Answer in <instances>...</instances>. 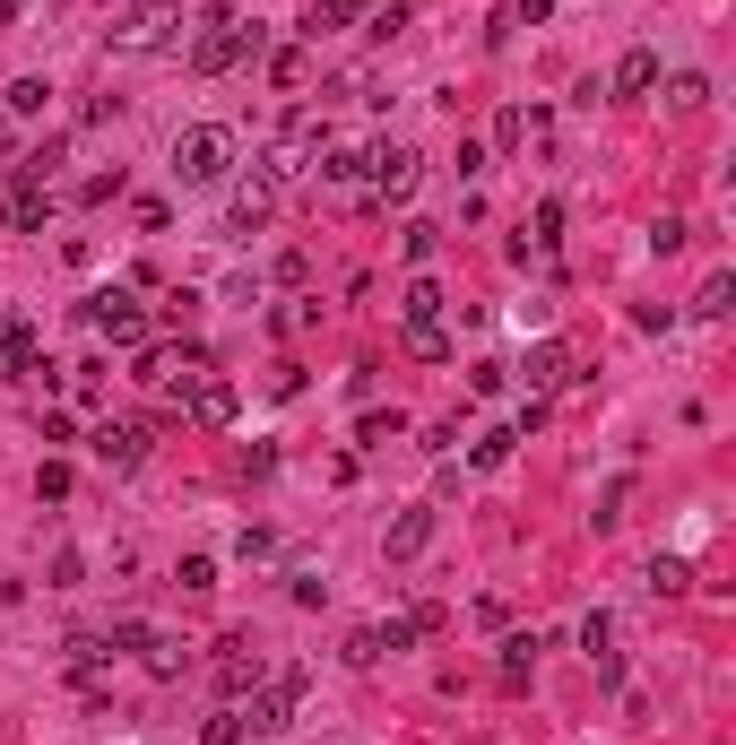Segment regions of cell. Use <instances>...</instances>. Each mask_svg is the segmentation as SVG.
<instances>
[{
  "label": "cell",
  "mask_w": 736,
  "mask_h": 745,
  "mask_svg": "<svg viewBox=\"0 0 736 745\" xmlns=\"http://www.w3.org/2000/svg\"><path fill=\"white\" fill-rule=\"evenodd\" d=\"M244 52H260V26H251V17H217V26L191 44V70H200V79H217V70H235Z\"/></svg>",
  "instance_id": "cell-1"
},
{
  "label": "cell",
  "mask_w": 736,
  "mask_h": 745,
  "mask_svg": "<svg viewBox=\"0 0 736 745\" xmlns=\"http://www.w3.org/2000/svg\"><path fill=\"white\" fill-rule=\"evenodd\" d=\"M226 156H235V139H226L217 122H200V130H182V139H174V174H182V182H217V174H226Z\"/></svg>",
  "instance_id": "cell-2"
},
{
  "label": "cell",
  "mask_w": 736,
  "mask_h": 745,
  "mask_svg": "<svg viewBox=\"0 0 736 745\" xmlns=\"http://www.w3.org/2000/svg\"><path fill=\"white\" fill-rule=\"evenodd\" d=\"M295 702H304V667H286V676H260V685H251V729H286V720H295Z\"/></svg>",
  "instance_id": "cell-3"
},
{
  "label": "cell",
  "mask_w": 736,
  "mask_h": 745,
  "mask_svg": "<svg viewBox=\"0 0 736 745\" xmlns=\"http://www.w3.org/2000/svg\"><path fill=\"white\" fill-rule=\"evenodd\" d=\"M87 321H96L114 347H139V339H147V312H139V295H122V286H105V295L87 304Z\"/></svg>",
  "instance_id": "cell-4"
},
{
  "label": "cell",
  "mask_w": 736,
  "mask_h": 745,
  "mask_svg": "<svg viewBox=\"0 0 736 745\" xmlns=\"http://www.w3.org/2000/svg\"><path fill=\"white\" fill-rule=\"evenodd\" d=\"M165 26H174V9H165V0H147V9H130L122 26H114V44H122V52H156V44H165Z\"/></svg>",
  "instance_id": "cell-5"
},
{
  "label": "cell",
  "mask_w": 736,
  "mask_h": 745,
  "mask_svg": "<svg viewBox=\"0 0 736 745\" xmlns=\"http://www.w3.org/2000/svg\"><path fill=\"white\" fill-rule=\"evenodd\" d=\"M251 685H260V650H251V641H226V659H217V694L244 702Z\"/></svg>",
  "instance_id": "cell-6"
},
{
  "label": "cell",
  "mask_w": 736,
  "mask_h": 745,
  "mask_svg": "<svg viewBox=\"0 0 736 745\" xmlns=\"http://www.w3.org/2000/svg\"><path fill=\"white\" fill-rule=\"evenodd\" d=\"M96 460H105V469H139V460H147V425H105V434H96Z\"/></svg>",
  "instance_id": "cell-7"
},
{
  "label": "cell",
  "mask_w": 736,
  "mask_h": 745,
  "mask_svg": "<svg viewBox=\"0 0 736 745\" xmlns=\"http://www.w3.org/2000/svg\"><path fill=\"white\" fill-rule=\"evenodd\" d=\"M365 165H372V182H381V200H407V191H416V156H407V147H381Z\"/></svg>",
  "instance_id": "cell-8"
},
{
  "label": "cell",
  "mask_w": 736,
  "mask_h": 745,
  "mask_svg": "<svg viewBox=\"0 0 736 745\" xmlns=\"http://www.w3.org/2000/svg\"><path fill=\"white\" fill-rule=\"evenodd\" d=\"M191 416L200 425H235V381H200L191 390Z\"/></svg>",
  "instance_id": "cell-9"
},
{
  "label": "cell",
  "mask_w": 736,
  "mask_h": 745,
  "mask_svg": "<svg viewBox=\"0 0 736 745\" xmlns=\"http://www.w3.org/2000/svg\"><path fill=\"white\" fill-rule=\"evenodd\" d=\"M425 537H434V511H399V529H390V564L425 555Z\"/></svg>",
  "instance_id": "cell-10"
},
{
  "label": "cell",
  "mask_w": 736,
  "mask_h": 745,
  "mask_svg": "<svg viewBox=\"0 0 736 745\" xmlns=\"http://www.w3.org/2000/svg\"><path fill=\"white\" fill-rule=\"evenodd\" d=\"M641 87H658V52H624L615 61V96H641Z\"/></svg>",
  "instance_id": "cell-11"
},
{
  "label": "cell",
  "mask_w": 736,
  "mask_h": 745,
  "mask_svg": "<svg viewBox=\"0 0 736 745\" xmlns=\"http://www.w3.org/2000/svg\"><path fill=\"white\" fill-rule=\"evenodd\" d=\"M399 312H407V330H425V321H442V286H434V277H416Z\"/></svg>",
  "instance_id": "cell-12"
},
{
  "label": "cell",
  "mask_w": 736,
  "mask_h": 745,
  "mask_svg": "<svg viewBox=\"0 0 736 745\" xmlns=\"http://www.w3.org/2000/svg\"><path fill=\"white\" fill-rule=\"evenodd\" d=\"M0 365H9V372H35V330H26V321H9V330H0Z\"/></svg>",
  "instance_id": "cell-13"
},
{
  "label": "cell",
  "mask_w": 736,
  "mask_h": 745,
  "mask_svg": "<svg viewBox=\"0 0 736 745\" xmlns=\"http://www.w3.org/2000/svg\"><path fill=\"white\" fill-rule=\"evenodd\" d=\"M529 390H555V381H563V372H572V356H563V347H537V356H529Z\"/></svg>",
  "instance_id": "cell-14"
},
{
  "label": "cell",
  "mask_w": 736,
  "mask_h": 745,
  "mask_svg": "<svg viewBox=\"0 0 736 745\" xmlns=\"http://www.w3.org/2000/svg\"><path fill=\"white\" fill-rule=\"evenodd\" d=\"M529 667H537V641H529V632H520V641H502V685H511V694L529 685Z\"/></svg>",
  "instance_id": "cell-15"
},
{
  "label": "cell",
  "mask_w": 736,
  "mask_h": 745,
  "mask_svg": "<svg viewBox=\"0 0 736 745\" xmlns=\"http://www.w3.org/2000/svg\"><path fill=\"white\" fill-rule=\"evenodd\" d=\"M244 711H235V702H226V711H209V729H200V745H244Z\"/></svg>",
  "instance_id": "cell-16"
},
{
  "label": "cell",
  "mask_w": 736,
  "mask_h": 745,
  "mask_svg": "<svg viewBox=\"0 0 736 745\" xmlns=\"http://www.w3.org/2000/svg\"><path fill=\"white\" fill-rule=\"evenodd\" d=\"M667 96L693 114V105H711V79H702V70H676V79H667Z\"/></svg>",
  "instance_id": "cell-17"
},
{
  "label": "cell",
  "mask_w": 736,
  "mask_h": 745,
  "mask_svg": "<svg viewBox=\"0 0 736 745\" xmlns=\"http://www.w3.org/2000/svg\"><path fill=\"white\" fill-rule=\"evenodd\" d=\"M434 244H442V226H425V217H416V226H407V235H399V251H407V260H416V269H425V260H434Z\"/></svg>",
  "instance_id": "cell-18"
},
{
  "label": "cell",
  "mask_w": 736,
  "mask_h": 745,
  "mask_svg": "<svg viewBox=\"0 0 736 745\" xmlns=\"http://www.w3.org/2000/svg\"><path fill=\"white\" fill-rule=\"evenodd\" d=\"M330 26H347V0H312L304 9V35H330Z\"/></svg>",
  "instance_id": "cell-19"
},
{
  "label": "cell",
  "mask_w": 736,
  "mask_h": 745,
  "mask_svg": "<svg viewBox=\"0 0 736 745\" xmlns=\"http://www.w3.org/2000/svg\"><path fill=\"white\" fill-rule=\"evenodd\" d=\"M407 347H416L425 365H442V356H451V339H442V321H425V330H407Z\"/></svg>",
  "instance_id": "cell-20"
},
{
  "label": "cell",
  "mask_w": 736,
  "mask_h": 745,
  "mask_svg": "<svg viewBox=\"0 0 736 745\" xmlns=\"http://www.w3.org/2000/svg\"><path fill=\"white\" fill-rule=\"evenodd\" d=\"M511 442H520V434H477V451H468V460H477V469H502V460H511Z\"/></svg>",
  "instance_id": "cell-21"
},
{
  "label": "cell",
  "mask_w": 736,
  "mask_h": 745,
  "mask_svg": "<svg viewBox=\"0 0 736 745\" xmlns=\"http://www.w3.org/2000/svg\"><path fill=\"white\" fill-rule=\"evenodd\" d=\"M44 96H52L44 79H17V87H9V114H44Z\"/></svg>",
  "instance_id": "cell-22"
},
{
  "label": "cell",
  "mask_w": 736,
  "mask_h": 745,
  "mask_svg": "<svg viewBox=\"0 0 736 745\" xmlns=\"http://www.w3.org/2000/svg\"><path fill=\"white\" fill-rule=\"evenodd\" d=\"M174 581H182V590H217V564H209V555H182V572H174Z\"/></svg>",
  "instance_id": "cell-23"
},
{
  "label": "cell",
  "mask_w": 736,
  "mask_h": 745,
  "mask_svg": "<svg viewBox=\"0 0 736 745\" xmlns=\"http://www.w3.org/2000/svg\"><path fill=\"white\" fill-rule=\"evenodd\" d=\"M35 495L61 502V495H70V469H61V460H44V469H35Z\"/></svg>",
  "instance_id": "cell-24"
},
{
  "label": "cell",
  "mask_w": 736,
  "mask_h": 745,
  "mask_svg": "<svg viewBox=\"0 0 736 745\" xmlns=\"http://www.w3.org/2000/svg\"><path fill=\"white\" fill-rule=\"evenodd\" d=\"M269 79H277V87H304V52H295V44H286V52H277V61H269Z\"/></svg>",
  "instance_id": "cell-25"
}]
</instances>
